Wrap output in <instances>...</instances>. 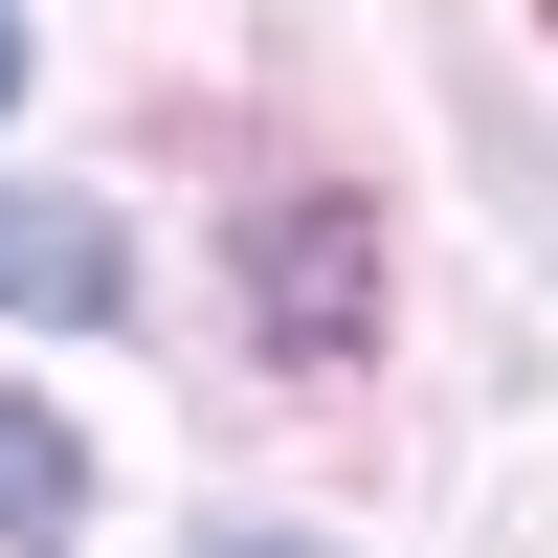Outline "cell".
<instances>
[{
    "label": "cell",
    "mask_w": 558,
    "mask_h": 558,
    "mask_svg": "<svg viewBox=\"0 0 558 558\" xmlns=\"http://www.w3.org/2000/svg\"><path fill=\"white\" fill-rule=\"evenodd\" d=\"M0 112H23V23H0Z\"/></svg>",
    "instance_id": "cell-3"
},
{
    "label": "cell",
    "mask_w": 558,
    "mask_h": 558,
    "mask_svg": "<svg viewBox=\"0 0 558 558\" xmlns=\"http://www.w3.org/2000/svg\"><path fill=\"white\" fill-rule=\"evenodd\" d=\"M223 558H313V536H223Z\"/></svg>",
    "instance_id": "cell-4"
},
{
    "label": "cell",
    "mask_w": 558,
    "mask_h": 558,
    "mask_svg": "<svg viewBox=\"0 0 558 558\" xmlns=\"http://www.w3.org/2000/svg\"><path fill=\"white\" fill-rule=\"evenodd\" d=\"M0 291H23V313H68V336H89V313H134V246H112L89 202H0Z\"/></svg>",
    "instance_id": "cell-1"
},
{
    "label": "cell",
    "mask_w": 558,
    "mask_h": 558,
    "mask_svg": "<svg viewBox=\"0 0 558 558\" xmlns=\"http://www.w3.org/2000/svg\"><path fill=\"white\" fill-rule=\"evenodd\" d=\"M68 514H89V447L45 402H0V536H68Z\"/></svg>",
    "instance_id": "cell-2"
}]
</instances>
